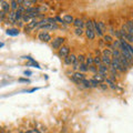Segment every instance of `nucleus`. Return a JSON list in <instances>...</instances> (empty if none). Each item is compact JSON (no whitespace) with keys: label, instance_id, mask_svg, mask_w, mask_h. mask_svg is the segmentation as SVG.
<instances>
[{"label":"nucleus","instance_id":"obj_1","mask_svg":"<svg viewBox=\"0 0 133 133\" xmlns=\"http://www.w3.org/2000/svg\"><path fill=\"white\" fill-rule=\"evenodd\" d=\"M85 26H87V30H85V34L88 37L89 40H93L95 38V32H94V29H93V21H87L85 23Z\"/></svg>","mask_w":133,"mask_h":133},{"label":"nucleus","instance_id":"obj_2","mask_svg":"<svg viewBox=\"0 0 133 133\" xmlns=\"http://www.w3.org/2000/svg\"><path fill=\"white\" fill-rule=\"evenodd\" d=\"M64 38H62V37H58V38H55L53 41H52V48L53 49H60L64 42Z\"/></svg>","mask_w":133,"mask_h":133},{"label":"nucleus","instance_id":"obj_3","mask_svg":"<svg viewBox=\"0 0 133 133\" xmlns=\"http://www.w3.org/2000/svg\"><path fill=\"white\" fill-rule=\"evenodd\" d=\"M98 73L101 74L103 78H107V74L109 73V67H107V65H104V64L99 65L98 67Z\"/></svg>","mask_w":133,"mask_h":133},{"label":"nucleus","instance_id":"obj_4","mask_svg":"<svg viewBox=\"0 0 133 133\" xmlns=\"http://www.w3.org/2000/svg\"><path fill=\"white\" fill-rule=\"evenodd\" d=\"M69 52H70V48L67 47V45H63V47H61V48L59 49V55H60L61 58H63V59L68 57Z\"/></svg>","mask_w":133,"mask_h":133},{"label":"nucleus","instance_id":"obj_5","mask_svg":"<svg viewBox=\"0 0 133 133\" xmlns=\"http://www.w3.org/2000/svg\"><path fill=\"white\" fill-rule=\"evenodd\" d=\"M38 38H39V40H41V41H44V42H49V41L51 40V36H50V34H49L47 31L40 32L39 36H38Z\"/></svg>","mask_w":133,"mask_h":133},{"label":"nucleus","instance_id":"obj_6","mask_svg":"<svg viewBox=\"0 0 133 133\" xmlns=\"http://www.w3.org/2000/svg\"><path fill=\"white\" fill-rule=\"evenodd\" d=\"M75 61H77V57L74 54H69L67 58H64V63L68 65L73 64Z\"/></svg>","mask_w":133,"mask_h":133},{"label":"nucleus","instance_id":"obj_7","mask_svg":"<svg viewBox=\"0 0 133 133\" xmlns=\"http://www.w3.org/2000/svg\"><path fill=\"white\" fill-rule=\"evenodd\" d=\"M0 7H1V10L5 11L6 13H9L11 8H10V3L7 2V1H0Z\"/></svg>","mask_w":133,"mask_h":133},{"label":"nucleus","instance_id":"obj_8","mask_svg":"<svg viewBox=\"0 0 133 133\" xmlns=\"http://www.w3.org/2000/svg\"><path fill=\"white\" fill-rule=\"evenodd\" d=\"M40 29H43V30H57L58 29V26L55 23H47L44 26H41L39 27Z\"/></svg>","mask_w":133,"mask_h":133},{"label":"nucleus","instance_id":"obj_9","mask_svg":"<svg viewBox=\"0 0 133 133\" xmlns=\"http://www.w3.org/2000/svg\"><path fill=\"white\" fill-rule=\"evenodd\" d=\"M101 62H102V64L107 65V67L110 68L111 62H112V58H108V57H103V55H101Z\"/></svg>","mask_w":133,"mask_h":133},{"label":"nucleus","instance_id":"obj_10","mask_svg":"<svg viewBox=\"0 0 133 133\" xmlns=\"http://www.w3.org/2000/svg\"><path fill=\"white\" fill-rule=\"evenodd\" d=\"M8 20H9V22H11V23H17L16 11H10V12L8 13Z\"/></svg>","mask_w":133,"mask_h":133},{"label":"nucleus","instance_id":"obj_11","mask_svg":"<svg viewBox=\"0 0 133 133\" xmlns=\"http://www.w3.org/2000/svg\"><path fill=\"white\" fill-rule=\"evenodd\" d=\"M93 29H94V32H95V34H98L99 37H102L103 36V33H102V31L100 30V28H99V25H98V21H93Z\"/></svg>","mask_w":133,"mask_h":133},{"label":"nucleus","instance_id":"obj_12","mask_svg":"<svg viewBox=\"0 0 133 133\" xmlns=\"http://www.w3.org/2000/svg\"><path fill=\"white\" fill-rule=\"evenodd\" d=\"M72 77H73L74 79H77V80H78V81L80 82V83H81L82 80H84V79H85L84 73H81V72H75V73H74L73 75H72Z\"/></svg>","mask_w":133,"mask_h":133},{"label":"nucleus","instance_id":"obj_13","mask_svg":"<svg viewBox=\"0 0 133 133\" xmlns=\"http://www.w3.org/2000/svg\"><path fill=\"white\" fill-rule=\"evenodd\" d=\"M73 21H74V18L72 16H70V15H65V16L63 17V22L64 23L70 25V23H73Z\"/></svg>","mask_w":133,"mask_h":133},{"label":"nucleus","instance_id":"obj_14","mask_svg":"<svg viewBox=\"0 0 133 133\" xmlns=\"http://www.w3.org/2000/svg\"><path fill=\"white\" fill-rule=\"evenodd\" d=\"M73 25L75 26V28H83V26H84V22L82 21L81 19H79V18H77V19H74V21H73Z\"/></svg>","mask_w":133,"mask_h":133},{"label":"nucleus","instance_id":"obj_15","mask_svg":"<svg viewBox=\"0 0 133 133\" xmlns=\"http://www.w3.org/2000/svg\"><path fill=\"white\" fill-rule=\"evenodd\" d=\"M104 81H105V83H107V84H109V87H110L111 89H113V90H115V89H117V84H115V82H113L110 78H105V80H104Z\"/></svg>","mask_w":133,"mask_h":133},{"label":"nucleus","instance_id":"obj_16","mask_svg":"<svg viewBox=\"0 0 133 133\" xmlns=\"http://www.w3.org/2000/svg\"><path fill=\"white\" fill-rule=\"evenodd\" d=\"M28 27H29L30 29H33V28H36V27H39V21L37 19H32L28 23Z\"/></svg>","mask_w":133,"mask_h":133},{"label":"nucleus","instance_id":"obj_17","mask_svg":"<svg viewBox=\"0 0 133 133\" xmlns=\"http://www.w3.org/2000/svg\"><path fill=\"white\" fill-rule=\"evenodd\" d=\"M102 55L103 57H108V58H112V50L111 49H103L102 51Z\"/></svg>","mask_w":133,"mask_h":133},{"label":"nucleus","instance_id":"obj_18","mask_svg":"<svg viewBox=\"0 0 133 133\" xmlns=\"http://www.w3.org/2000/svg\"><path fill=\"white\" fill-rule=\"evenodd\" d=\"M8 36H18L19 34V29H8L7 30Z\"/></svg>","mask_w":133,"mask_h":133},{"label":"nucleus","instance_id":"obj_19","mask_svg":"<svg viewBox=\"0 0 133 133\" xmlns=\"http://www.w3.org/2000/svg\"><path fill=\"white\" fill-rule=\"evenodd\" d=\"M18 7H19V3H18V1H11L10 2V8H11V11H17L18 10Z\"/></svg>","mask_w":133,"mask_h":133},{"label":"nucleus","instance_id":"obj_20","mask_svg":"<svg viewBox=\"0 0 133 133\" xmlns=\"http://www.w3.org/2000/svg\"><path fill=\"white\" fill-rule=\"evenodd\" d=\"M36 1H33V0H26V1H23L22 6L25 8H30V7H32V5H34Z\"/></svg>","mask_w":133,"mask_h":133},{"label":"nucleus","instance_id":"obj_21","mask_svg":"<svg viewBox=\"0 0 133 133\" xmlns=\"http://www.w3.org/2000/svg\"><path fill=\"white\" fill-rule=\"evenodd\" d=\"M98 25H99V28H100V30L102 31V33L107 32V26H105V23H104L103 21H98Z\"/></svg>","mask_w":133,"mask_h":133},{"label":"nucleus","instance_id":"obj_22","mask_svg":"<svg viewBox=\"0 0 133 133\" xmlns=\"http://www.w3.org/2000/svg\"><path fill=\"white\" fill-rule=\"evenodd\" d=\"M79 70H80V72H81V73H84V72L89 71V68H88V65L85 64V63H81V64H80V67H79Z\"/></svg>","mask_w":133,"mask_h":133},{"label":"nucleus","instance_id":"obj_23","mask_svg":"<svg viewBox=\"0 0 133 133\" xmlns=\"http://www.w3.org/2000/svg\"><path fill=\"white\" fill-rule=\"evenodd\" d=\"M103 40L105 41V43H112L114 41L113 38L110 36V34H105V36L103 37Z\"/></svg>","mask_w":133,"mask_h":133},{"label":"nucleus","instance_id":"obj_24","mask_svg":"<svg viewBox=\"0 0 133 133\" xmlns=\"http://www.w3.org/2000/svg\"><path fill=\"white\" fill-rule=\"evenodd\" d=\"M109 73H110V75H112V77H115V78H118V75H119V72L115 70V69L113 68H109Z\"/></svg>","mask_w":133,"mask_h":133},{"label":"nucleus","instance_id":"obj_25","mask_svg":"<svg viewBox=\"0 0 133 133\" xmlns=\"http://www.w3.org/2000/svg\"><path fill=\"white\" fill-rule=\"evenodd\" d=\"M93 79H95L99 83H102V82H104V80H105V78H103L101 74H99V73H97V74L94 75V78Z\"/></svg>","mask_w":133,"mask_h":133},{"label":"nucleus","instance_id":"obj_26","mask_svg":"<svg viewBox=\"0 0 133 133\" xmlns=\"http://www.w3.org/2000/svg\"><path fill=\"white\" fill-rule=\"evenodd\" d=\"M93 63H94V65H97V67L102 64V62H101V57H93Z\"/></svg>","mask_w":133,"mask_h":133},{"label":"nucleus","instance_id":"obj_27","mask_svg":"<svg viewBox=\"0 0 133 133\" xmlns=\"http://www.w3.org/2000/svg\"><path fill=\"white\" fill-rule=\"evenodd\" d=\"M85 64L88 65H92V64H94L93 63V57H91V55H89V57H87L85 58Z\"/></svg>","mask_w":133,"mask_h":133},{"label":"nucleus","instance_id":"obj_28","mask_svg":"<svg viewBox=\"0 0 133 133\" xmlns=\"http://www.w3.org/2000/svg\"><path fill=\"white\" fill-rule=\"evenodd\" d=\"M88 68H89V71H91L92 73H94V74H97L98 73V67L97 65L92 64V65H89Z\"/></svg>","mask_w":133,"mask_h":133},{"label":"nucleus","instance_id":"obj_29","mask_svg":"<svg viewBox=\"0 0 133 133\" xmlns=\"http://www.w3.org/2000/svg\"><path fill=\"white\" fill-rule=\"evenodd\" d=\"M125 41H127L128 43H133V36L132 34H130V33H127V36H125Z\"/></svg>","mask_w":133,"mask_h":133},{"label":"nucleus","instance_id":"obj_30","mask_svg":"<svg viewBox=\"0 0 133 133\" xmlns=\"http://www.w3.org/2000/svg\"><path fill=\"white\" fill-rule=\"evenodd\" d=\"M90 83H91V88H97L98 85L100 84L95 79H90Z\"/></svg>","mask_w":133,"mask_h":133},{"label":"nucleus","instance_id":"obj_31","mask_svg":"<svg viewBox=\"0 0 133 133\" xmlns=\"http://www.w3.org/2000/svg\"><path fill=\"white\" fill-rule=\"evenodd\" d=\"M77 60H78L79 62H80V64L81 63H84V61H85V57L83 54H80V55H78L77 57Z\"/></svg>","mask_w":133,"mask_h":133},{"label":"nucleus","instance_id":"obj_32","mask_svg":"<svg viewBox=\"0 0 133 133\" xmlns=\"http://www.w3.org/2000/svg\"><path fill=\"white\" fill-rule=\"evenodd\" d=\"M74 33L77 36H82L83 34V29H81V28H75Z\"/></svg>","mask_w":133,"mask_h":133},{"label":"nucleus","instance_id":"obj_33","mask_svg":"<svg viewBox=\"0 0 133 133\" xmlns=\"http://www.w3.org/2000/svg\"><path fill=\"white\" fill-rule=\"evenodd\" d=\"M79 67H80V62H79L78 60H77V61H75L74 63H73V67H72V68H73V70H78Z\"/></svg>","mask_w":133,"mask_h":133},{"label":"nucleus","instance_id":"obj_34","mask_svg":"<svg viewBox=\"0 0 133 133\" xmlns=\"http://www.w3.org/2000/svg\"><path fill=\"white\" fill-rule=\"evenodd\" d=\"M7 13L5 12V11H2V10H0V21H2L3 19H5V17H6Z\"/></svg>","mask_w":133,"mask_h":133},{"label":"nucleus","instance_id":"obj_35","mask_svg":"<svg viewBox=\"0 0 133 133\" xmlns=\"http://www.w3.org/2000/svg\"><path fill=\"white\" fill-rule=\"evenodd\" d=\"M99 87H100V88L102 89V90H107L109 85H108V84H105L104 82H102V83H100V84H99Z\"/></svg>","mask_w":133,"mask_h":133},{"label":"nucleus","instance_id":"obj_36","mask_svg":"<svg viewBox=\"0 0 133 133\" xmlns=\"http://www.w3.org/2000/svg\"><path fill=\"white\" fill-rule=\"evenodd\" d=\"M94 52H95V57H101V54H102V52H101L99 49H97Z\"/></svg>","mask_w":133,"mask_h":133},{"label":"nucleus","instance_id":"obj_37","mask_svg":"<svg viewBox=\"0 0 133 133\" xmlns=\"http://www.w3.org/2000/svg\"><path fill=\"white\" fill-rule=\"evenodd\" d=\"M54 20L55 21H59V22H61V23H64L63 22V19H61L60 17H54Z\"/></svg>","mask_w":133,"mask_h":133},{"label":"nucleus","instance_id":"obj_38","mask_svg":"<svg viewBox=\"0 0 133 133\" xmlns=\"http://www.w3.org/2000/svg\"><path fill=\"white\" fill-rule=\"evenodd\" d=\"M17 25H18L19 27H23V26H25V23H23L21 20H20V21H18V22H17Z\"/></svg>","mask_w":133,"mask_h":133},{"label":"nucleus","instance_id":"obj_39","mask_svg":"<svg viewBox=\"0 0 133 133\" xmlns=\"http://www.w3.org/2000/svg\"><path fill=\"white\" fill-rule=\"evenodd\" d=\"M25 74H26V75H30V74H31V71H25Z\"/></svg>","mask_w":133,"mask_h":133},{"label":"nucleus","instance_id":"obj_40","mask_svg":"<svg viewBox=\"0 0 133 133\" xmlns=\"http://www.w3.org/2000/svg\"><path fill=\"white\" fill-rule=\"evenodd\" d=\"M19 81H21V82H29L28 80H27V79H20Z\"/></svg>","mask_w":133,"mask_h":133},{"label":"nucleus","instance_id":"obj_41","mask_svg":"<svg viewBox=\"0 0 133 133\" xmlns=\"http://www.w3.org/2000/svg\"><path fill=\"white\" fill-rule=\"evenodd\" d=\"M2 45H3V43H2V42H0V48H1Z\"/></svg>","mask_w":133,"mask_h":133},{"label":"nucleus","instance_id":"obj_42","mask_svg":"<svg viewBox=\"0 0 133 133\" xmlns=\"http://www.w3.org/2000/svg\"><path fill=\"white\" fill-rule=\"evenodd\" d=\"M0 133H1V128H0Z\"/></svg>","mask_w":133,"mask_h":133},{"label":"nucleus","instance_id":"obj_43","mask_svg":"<svg viewBox=\"0 0 133 133\" xmlns=\"http://www.w3.org/2000/svg\"><path fill=\"white\" fill-rule=\"evenodd\" d=\"M132 55H133V54H132Z\"/></svg>","mask_w":133,"mask_h":133}]
</instances>
